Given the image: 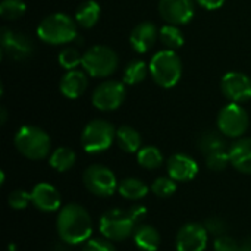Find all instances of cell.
<instances>
[{"instance_id":"15","label":"cell","mask_w":251,"mask_h":251,"mask_svg":"<svg viewBox=\"0 0 251 251\" xmlns=\"http://www.w3.org/2000/svg\"><path fill=\"white\" fill-rule=\"evenodd\" d=\"M31 201L43 213H53L62 209V199L57 188L47 182H40L31 190Z\"/></svg>"},{"instance_id":"23","label":"cell","mask_w":251,"mask_h":251,"mask_svg":"<svg viewBox=\"0 0 251 251\" xmlns=\"http://www.w3.org/2000/svg\"><path fill=\"white\" fill-rule=\"evenodd\" d=\"M118 193L126 200L137 201V200H141L147 196L149 187L146 185L144 181H141L138 178H125L119 182Z\"/></svg>"},{"instance_id":"18","label":"cell","mask_w":251,"mask_h":251,"mask_svg":"<svg viewBox=\"0 0 251 251\" xmlns=\"http://www.w3.org/2000/svg\"><path fill=\"white\" fill-rule=\"evenodd\" d=\"M229 159L238 172L251 175V137L238 138L229 147Z\"/></svg>"},{"instance_id":"13","label":"cell","mask_w":251,"mask_h":251,"mask_svg":"<svg viewBox=\"0 0 251 251\" xmlns=\"http://www.w3.org/2000/svg\"><path fill=\"white\" fill-rule=\"evenodd\" d=\"M221 90L232 103H246L251 99V78L243 72H226L222 76Z\"/></svg>"},{"instance_id":"27","label":"cell","mask_w":251,"mask_h":251,"mask_svg":"<svg viewBox=\"0 0 251 251\" xmlns=\"http://www.w3.org/2000/svg\"><path fill=\"white\" fill-rule=\"evenodd\" d=\"M159 38L163 43V46L168 47L169 50H176L184 46V35L178 28V25L168 24L162 26L159 31Z\"/></svg>"},{"instance_id":"37","label":"cell","mask_w":251,"mask_h":251,"mask_svg":"<svg viewBox=\"0 0 251 251\" xmlns=\"http://www.w3.org/2000/svg\"><path fill=\"white\" fill-rule=\"evenodd\" d=\"M129 212H131V215H132V218L135 219V222H137V225H140V224H143V222L146 221V218H147V215H149V212H147V209H146L144 206H140V204H135V206H132V207L129 209Z\"/></svg>"},{"instance_id":"10","label":"cell","mask_w":251,"mask_h":251,"mask_svg":"<svg viewBox=\"0 0 251 251\" xmlns=\"http://www.w3.org/2000/svg\"><path fill=\"white\" fill-rule=\"evenodd\" d=\"M0 50L1 54L10 60H26L34 53L32 40L19 31L1 28L0 31Z\"/></svg>"},{"instance_id":"22","label":"cell","mask_w":251,"mask_h":251,"mask_svg":"<svg viewBox=\"0 0 251 251\" xmlns=\"http://www.w3.org/2000/svg\"><path fill=\"white\" fill-rule=\"evenodd\" d=\"M116 143L125 153H138L141 149V135L129 125H122L116 129Z\"/></svg>"},{"instance_id":"34","label":"cell","mask_w":251,"mask_h":251,"mask_svg":"<svg viewBox=\"0 0 251 251\" xmlns=\"http://www.w3.org/2000/svg\"><path fill=\"white\" fill-rule=\"evenodd\" d=\"M204 226L209 232V235H215L216 238L221 237V235H225L228 232V224L225 219L219 218V216H213V218H209L206 222H204Z\"/></svg>"},{"instance_id":"20","label":"cell","mask_w":251,"mask_h":251,"mask_svg":"<svg viewBox=\"0 0 251 251\" xmlns=\"http://www.w3.org/2000/svg\"><path fill=\"white\" fill-rule=\"evenodd\" d=\"M134 243L135 246L143 251H157L162 243V237L159 231L147 224L137 225L134 231Z\"/></svg>"},{"instance_id":"4","label":"cell","mask_w":251,"mask_h":251,"mask_svg":"<svg viewBox=\"0 0 251 251\" xmlns=\"http://www.w3.org/2000/svg\"><path fill=\"white\" fill-rule=\"evenodd\" d=\"M150 74L153 81L163 88L176 85L182 75V63L174 50H160L150 60Z\"/></svg>"},{"instance_id":"1","label":"cell","mask_w":251,"mask_h":251,"mask_svg":"<svg viewBox=\"0 0 251 251\" xmlns=\"http://www.w3.org/2000/svg\"><path fill=\"white\" fill-rule=\"evenodd\" d=\"M56 228L63 243L78 246L90 240L93 234V219L82 206L69 203L59 210Z\"/></svg>"},{"instance_id":"2","label":"cell","mask_w":251,"mask_h":251,"mask_svg":"<svg viewBox=\"0 0 251 251\" xmlns=\"http://www.w3.org/2000/svg\"><path fill=\"white\" fill-rule=\"evenodd\" d=\"M37 35L41 41L51 46L68 44L78 37L76 24L71 16L65 13H51L40 22L37 28Z\"/></svg>"},{"instance_id":"16","label":"cell","mask_w":251,"mask_h":251,"mask_svg":"<svg viewBox=\"0 0 251 251\" xmlns=\"http://www.w3.org/2000/svg\"><path fill=\"white\" fill-rule=\"evenodd\" d=\"M168 175L176 181V182H188L193 181L199 174V165L197 162L184 153L172 154L166 162Z\"/></svg>"},{"instance_id":"32","label":"cell","mask_w":251,"mask_h":251,"mask_svg":"<svg viewBox=\"0 0 251 251\" xmlns=\"http://www.w3.org/2000/svg\"><path fill=\"white\" fill-rule=\"evenodd\" d=\"M206 165L210 171L213 172H221L224 169L228 168V165H231V159H229V150L225 151H218L213 154L206 156Z\"/></svg>"},{"instance_id":"3","label":"cell","mask_w":251,"mask_h":251,"mask_svg":"<svg viewBox=\"0 0 251 251\" xmlns=\"http://www.w3.org/2000/svg\"><path fill=\"white\" fill-rule=\"evenodd\" d=\"M16 150L29 160H43L49 156L51 141L46 131L34 125H24L13 138Z\"/></svg>"},{"instance_id":"21","label":"cell","mask_w":251,"mask_h":251,"mask_svg":"<svg viewBox=\"0 0 251 251\" xmlns=\"http://www.w3.org/2000/svg\"><path fill=\"white\" fill-rule=\"evenodd\" d=\"M100 4L94 0H85L76 7L75 21L82 28H93L100 19Z\"/></svg>"},{"instance_id":"40","label":"cell","mask_w":251,"mask_h":251,"mask_svg":"<svg viewBox=\"0 0 251 251\" xmlns=\"http://www.w3.org/2000/svg\"><path fill=\"white\" fill-rule=\"evenodd\" d=\"M0 113H1V125H4V124H6V119H7L6 109H4V107H1V109H0Z\"/></svg>"},{"instance_id":"14","label":"cell","mask_w":251,"mask_h":251,"mask_svg":"<svg viewBox=\"0 0 251 251\" xmlns=\"http://www.w3.org/2000/svg\"><path fill=\"white\" fill-rule=\"evenodd\" d=\"M159 13L171 25L188 24L194 16L193 0H160Z\"/></svg>"},{"instance_id":"8","label":"cell","mask_w":251,"mask_h":251,"mask_svg":"<svg viewBox=\"0 0 251 251\" xmlns=\"http://www.w3.org/2000/svg\"><path fill=\"white\" fill-rule=\"evenodd\" d=\"M84 187L97 197H110L118 190L115 174L104 165H90L82 174Z\"/></svg>"},{"instance_id":"17","label":"cell","mask_w":251,"mask_h":251,"mask_svg":"<svg viewBox=\"0 0 251 251\" xmlns=\"http://www.w3.org/2000/svg\"><path fill=\"white\" fill-rule=\"evenodd\" d=\"M157 37L159 32L154 24L146 21L134 26L129 35V43L137 53H147L154 46Z\"/></svg>"},{"instance_id":"39","label":"cell","mask_w":251,"mask_h":251,"mask_svg":"<svg viewBox=\"0 0 251 251\" xmlns=\"http://www.w3.org/2000/svg\"><path fill=\"white\" fill-rule=\"evenodd\" d=\"M240 251H251V238H247L240 246Z\"/></svg>"},{"instance_id":"26","label":"cell","mask_w":251,"mask_h":251,"mask_svg":"<svg viewBox=\"0 0 251 251\" xmlns=\"http://www.w3.org/2000/svg\"><path fill=\"white\" fill-rule=\"evenodd\" d=\"M137 162L144 169H157L163 165V154L162 151L154 146H147L138 150L137 153Z\"/></svg>"},{"instance_id":"19","label":"cell","mask_w":251,"mask_h":251,"mask_svg":"<svg viewBox=\"0 0 251 251\" xmlns=\"http://www.w3.org/2000/svg\"><path fill=\"white\" fill-rule=\"evenodd\" d=\"M87 85H88L87 75L82 71H76V69L68 71L59 82L60 93L68 99H78L81 94H84Z\"/></svg>"},{"instance_id":"31","label":"cell","mask_w":251,"mask_h":251,"mask_svg":"<svg viewBox=\"0 0 251 251\" xmlns=\"http://www.w3.org/2000/svg\"><path fill=\"white\" fill-rule=\"evenodd\" d=\"M59 63L62 65V68L71 71V69H75L79 63H82V56L78 51V49L65 47L59 53Z\"/></svg>"},{"instance_id":"7","label":"cell","mask_w":251,"mask_h":251,"mask_svg":"<svg viewBox=\"0 0 251 251\" xmlns=\"http://www.w3.org/2000/svg\"><path fill=\"white\" fill-rule=\"evenodd\" d=\"M118 54L107 46H93L82 54L84 71L94 78H106L118 68Z\"/></svg>"},{"instance_id":"5","label":"cell","mask_w":251,"mask_h":251,"mask_svg":"<svg viewBox=\"0 0 251 251\" xmlns=\"http://www.w3.org/2000/svg\"><path fill=\"white\" fill-rule=\"evenodd\" d=\"M135 228H137V222L129 210L110 209L106 213H103L99 221L100 234L113 243H121L128 240L131 235H134Z\"/></svg>"},{"instance_id":"36","label":"cell","mask_w":251,"mask_h":251,"mask_svg":"<svg viewBox=\"0 0 251 251\" xmlns=\"http://www.w3.org/2000/svg\"><path fill=\"white\" fill-rule=\"evenodd\" d=\"M213 247H215V251H240L238 243H237L232 237H229V235H226V234L218 237V238L215 240Z\"/></svg>"},{"instance_id":"33","label":"cell","mask_w":251,"mask_h":251,"mask_svg":"<svg viewBox=\"0 0 251 251\" xmlns=\"http://www.w3.org/2000/svg\"><path fill=\"white\" fill-rule=\"evenodd\" d=\"M31 201V193H26L24 190H15L7 196V204L13 210H24L29 206Z\"/></svg>"},{"instance_id":"9","label":"cell","mask_w":251,"mask_h":251,"mask_svg":"<svg viewBox=\"0 0 251 251\" xmlns=\"http://www.w3.org/2000/svg\"><path fill=\"white\" fill-rule=\"evenodd\" d=\"M218 128L228 138H241L249 128V115L238 103L224 106L218 113Z\"/></svg>"},{"instance_id":"6","label":"cell","mask_w":251,"mask_h":251,"mask_svg":"<svg viewBox=\"0 0 251 251\" xmlns=\"http://www.w3.org/2000/svg\"><path fill=\"white\" fill-rule=\"evenodd\" d=\"M116 140V128L104 119L90 121L81 135L82 149L90 154H97L107 150Z\"/></svg>"},{"instance_id":"11","label":"cell","mask_w":251,"mask_h":251,"mask_svg":"<svg viewBox=\"0 0 251 251\" xmlns=\"http://www.w3.org/2000/svg\"><path fill=\"white\" fill-rule=\"evenodd\" d=\"M126 96L125 85L119 81H104L99 84L91 96L93 106L101 112H112L121 107Z\"/></svg>"},{"instance_id":"30","label":"cell","mask_w":251,"mask_h":251,"mask_svg":"<svg viewBox=\"0 0 251 251\" xmlns=\"http://www.w3.org/2000/svg\"><path fill=\"white\" fill-rule=\"evenodd\" d=\"M150 190L154 196L160 199H168L176 191V181H174L171 176H159L157 179H154Z\"/></svg>"},{"instance_id":"12","label":"cell","mask_w":251,"mask_h":251,"mask_svg":"<svg viewBox=\"0 0 251 251\" xmlns=\"http://www.w3.org/2000/svg\"><path fill=\"white\" fill-rule=\"evenodd\" d=\"M209 232L204 224H185L176 234V251H204L207 247Z\"/></svg>"},{"instance_id":"24","label":"cell","mask_w":251,"mask_h":251,"mask_svg":"<svg viewBox=\"0 0 251 251\" xmlns=\"http://www.w3.org/2000/svg\"><path fill=\"white\" fill-rule=\"evenodd\" d=\"M222 132H215V131H206L200 135L199 138V149L204 156L218 153V151H225L229 150L226 149V143L222 137Z\"/></svg>"},{"instance_id":"38","label":"cell","mask_w":251,"mask_h":251,"mask_svg":"<svg viewBox=\"0 0 251 251\" xmlns=\"http://www.w3.org/2000/svg\"><path fill=\"white\" fill-rule=\"evenodd\" d=\"M196 1L207 10H216L225 3V0H196Z\"/></svg>"},{"instance_id":"35","label":"cell","mask_w":251,"mask_h":251,"mask_svg":"<svg viewBox=\"0 0 251 251\" xmlns=\"http://www.w3.org/2000/svg\"><path fill=\"white\" fill-rule=\"evenodd\" d=\"M82 251H116L113 241L107 238H90L84 243Z\"/></svg>"},{"instance_id":"25","label":"cell","mask_w":251,"mask_h":251,"mask_svg":"<svg viewBox=\"0 0 251 251\" xmlns=\"http://www.w3.org/2000/svg\"><path fill=\"white\" fill-rule=\"evenodd\" d=\"M76 162V154L74 150L68 149V147H59L56 149L50 157H49V163L50 166L57 171V172H66L69 171Z\"/></svg>"},{"instance_id":"29","label":"cell","mask_w":251,"mask_h":251,"mask_svg":"<svg viewBox=\"0 0 251 251\" xmlns=\"http://www.w3.org/2000/svg\"><path fill=\"white\" fill-rule=\"evenodd\" d=\"M26 6L22 0H3L0 3V15L3 19L15 21L24 16Z\"/></svg>"},{"instance_id":"28","label":"cell","mask_w":251,"mask_h":251,"mask_svg":"<svg viewBox=\"0 0 251 251\" xmlns=\"http://www.w3.org/2000/svg\"><path fill=\"white\" fill-rule=\"evenodd\" d=\"M149 71L150 68H147V65L143 60H132L126 65L124 71V82L128 85L140 84L146 79Z\"/></svg>"}]
</instances>
